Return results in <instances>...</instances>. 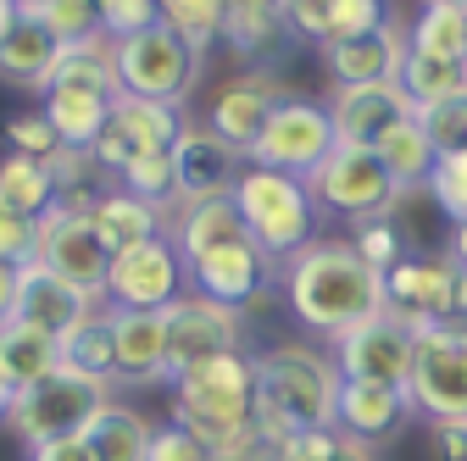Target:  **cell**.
Segmentation results:
<instances>
[{"mask_svg": "<svg viewBox=\"0 0 467 461\" xmlns=\"http://www.w3.org/2000/svg\"><path fill=\"white\" fill-rule=\"evenodd\" d=\"M284 301L296 312V323L317 339H339L357 323L384 312V278L350 251V240H312L284 261Z\"/></svg>", "mask_w": 467, "mask_h": 461, "instance_id": "obj_1", "label": "cell"}, {"mask_svg": "<svg viewBox=\"0 0 467 461\" xmlns=\"http://www.w3.org/2000/svg\"><path fill=\"white\" fill-rule=\"evenodd\" d=\"M334 400H339V367L328 351L312 344H273L256 356V434L267 445H284L289 434L334 428Z\"/></svg>", "mask_w": 467, "mask_h": 461, "instance_id": "obj_2", "label": "cell"}, {"mask_svg": "<svg viewBox=\"0 0 467 461\" xmlns=\"http://www.w3.org/2000/svg\"><path fill=\"white\" fill-rule=\"evenodd\" d=\"M167 389H172V423L195 434L212 456L256 428L251 423L256 417V356L245 351H228V356L172 373Z\"/></svg>", "mask_w": 467, "mask_h": 461, "instance_id": "obj_3", "label": "cell"}, {"mask_svg": "<svg viewBox=\"0 0 467 461\" xmlns=\"http://www.w3.org/2000/svg\"><path fill=\"white\" fill-rule=\"evenodd\" d=\"M234 211L245 217V234L284 267L296 251H306L323 228V211L306 190V179H289V172H267V167H251L240 172V184H234Z\"/></svg>", "mask_w": 467, "mask_h": 461, "instance_id": "obj_4", "label": "cell"}, {"mask_svg": "<svg viewBox=\"0 0 467 461\" xmlns=\"http://www.w3.org/2000/svg\"><path fill=\"white\" fill-rule=\"evenodd\" d=\"M111 62H117V95L184 111V100L201 84L206 56L184 34H172L167 23H156V28L134 34V39H117L111 45Z\"/></svg>", "mask_w": 467, "mask_h": 461, "instance_id": "obj_5", "label": "cell"}, {"mask_svg": "<svg viewBox=\"0 0 467 461\" xmlns=\"http://www.w3.org/2000/svg\"><path fill=\"white\" fill-rule=\"evenodd\" d=\"M306 190H312V200H317L323 217H339L350 228L373 222V217H389L406 200L373 145H334L323 156V167L306 179Z\"/></svg>", "mask_w": 467, "mask_h": 461, "instance_id": "obj_6", "label": "cell"}, {"mask_svg": "<svg viewBox=\"0 0 467 461\" xmlns=\"http://www.w3.org/2000/svg\"><path fill=\"white\" fill-rule=\"evenodd\" d=\"M111 400V384L100 378H84L73 367H56L45 373L39 384L17 389L12 412H6V428L23 439V445H45V439H78L89 428V417Z\"/></svg>", "mask_w": 467, "mask_h": 461, "instance_id": "obj_7", "label": "cell"}, {"mask_svg": "<svg viewBox=\"0 0 467 461\" xmlns=\"http://www.w3.org/2000/svg\"><path fill=\"white\" fill-rule=\"evenodd\" d=\"M412 412L429 423H467V323H429L418 328L412 373H406Z\"/></svg>", "mask_w": 467, "mask_h": 461, "instance_id": "obj_8", "label": "cell"}, {"mask_svg": "<svg viewBox=\"0 0 467 461\" xmlns=\"http://www.w3.org/2000/svg\"><path fill=\"white\" fill-rule=\"evenodd\" d=\"M334 145L339 139H334V123H328V106L306 100V95H284L273 106V118L262 123L245 161L267 167V172H289V179H312Z\"/></svg>", "mask_w": 467, "mask_h": 461, "instance_id": "obj_9", "label": "cell"}, {"mask_svg": "<svg viewBox=\"0 0 467 461\" xmlns=\"http://www.w3.org/2000/svg\"><path fill=\"white\" fill-rule=\"evenodd\" d=\"M161 333H167V378L184 373L195 362L245 351V312L217 306L195 290H184L172 306H161Z\"/></svg>", "mask_w": 467, "mask_h": 461, "instance_id": "obj_10", "label": "cell"}, {"mask_svg": "<svg viewBox=\"0 0 467 461\" xmlns=\"http://www.w3.org/2000/svg\"><path fill=\"white\" fill-rule=\"evenodd\" d=\"M418 328L412 317L400 312H379L368 323H357L350 333H339L328 351H334V367L339 378H368V384H400L406 389V373H412V351H418Z\"/></svg>", "mask_w": 467, "mask_h": 461, "instance_id": "obj_11", "label": "cell"}, {"mask_svg": "<svg viewBox=\"0 0 467 461\" xmlns=\"http://www.w3.org/2000/svg\"><path fill=\"white\" fill-rule=\"evenodd\" d=\"M184 290H190V278H184L179 251H172L167 234H156V240H145V245H134L123 256H111L100 306H111V312H161Z\"/></svg>", "mask_w": 467, "mask_h": 461, "instance_id": "obj_12", "label": "cell"}, {"mask_svg": "<svg viewBox=\"0 0 467 461\" xmlns=\"http://www.w3.org/2000/svg\"><path fill=\"white\" fill-rule=\"evenodd\" d=\"M278 272H284V267H278L251 234L184 267V278H190L195 295H206V301H217V306H234V312L256 306V301L273 290V283H278Z\"/></svg>", "mask_w": 467, "mask_h": 461, "instance_id": "obj_13", "label": "cell"}, {"mask_svg": "<svg viewBox=\"0 0 467 461\" xmlns=\"http://www.w3.org/2000/svg\"><path fill=\"white\" fill-rule=\"evenodd\" d=\"M34 261H39L45 272H56L62 283H73V290L89 295V301L106 295L111 256H106V245L95 240V228H89L84 217H67V211L50 206V211L39 217V251H34Z\"/></svg>", "mask_w": 467, "mask_h": 461, "instance_id": "obj_14", "label": "cell"}, {"mask_svg": "<svg viewBox=\"0 0 467 461\" xmlns=\"http://www.w3.org/2000/svg\"><path fill=\"white\" fill-rule=\"evenodd\" d=\"M384 278V306L412 317V323H451L456 317V261L445 251H429V256H400Z\"/></svg>", "mask_w": 467, "mask_h": 461, "instance_id": "obj_15", "label": "cell"}, {"mask_svg": "<svg viewBox=\"0 0 467 461\" xmlns=\"http://www.w3.org/2000/svg\"><path fill=\"white\" fill-rule=\"evenodd\" d=\"M179 134H184V111L117 95V100H111V118H106V134H100V145H95L89 156H95L106 172H117V167L134 161V156L172 150V145H179Z\"/></svg>", "mask_w": 467, "mask_h": 461, "instance_id": "obj_16", "label": "cell"}, {"mask_svg": "<svg viewBox=\"0 0 467 461\" xmlns=\"http://www.w3.org/2000/svg\"><path fill=\"white\" fill-rule=\"evenodd\" d=\"M240 172H245V156L240 150L223 145L217 134H206L201 123H184L179 145H172V190H179V206L234 195Z\"/></svg>", "mask_w": 467, "mask_h": 461, "instance_id": "obj_17", "label": "cell"}, {"mask_svg": "<svg viewBox=\"0 0 467 461\" xmlns=\"http://www.w3.org/2000/svg\"><path fill=\"white\" fill-rule=\"evenodd\" d=\"M284 100V84L273 78V73H240V78H228V84H217L212 89V100H206V134H217L223 145H234L240 156H251V145H256V134H262V123L273 118V106Z\"/></svg>", "mask_w": 467, "mask_h": 461, "instance_id": "obj_18", "label": "cell"}, {"mask_svg": "<svg viewBox=\"0 0 467 461\" xmlns=\"http://www.w3.org/2000/svg\"><path fill=\"white\" fill-rule=\"evenodd\" d=\"M412 394L400 384H368V378H339V400H334V428L345 439L362 445H389L406 423H412Z\"/></svg>", "mask_w": 467, "mask_h": 461, "instance_id": "obj_19", "label": "cell"}, {"mask_svg": "<svg viewBox=\"0 0 467 461\" xmlns=\"http://www.w3.org/2000/svg\"><path fill=\"white\" fill-rule=\"evenodd\" d=\"M223 6V39L228 50L245 62V73H273L289 62L296 39L284 34V17H278V0H217Z\"/></svg>", "mask_w": 467, "mask_h": 461, "instance_id": "obj_20", "label": "cell"}, {"mask_svg": "<svg viewBox=\"0 0 467 461\" xmlns=\"http://www.w3.org/2000/svg\"><path fill=\"white\" fill-rule=\"evenodd\" d=\"M317 50H323V67H328L334 89H373V84H395L400 56H406V34H400V23H389L379 34L328 39Z\"/></svg>", "mask_w": 467, "mask_h": 461, "instance_id": "obj_21", "label": "cell"}, {"mask_svg": "<svg viewBox=\"0 0 467 461\" xmlns=\"http://www.w3.org/2000/svg\"><path fill=\"white\" fill-rule=\"evenodd\" d=\"M167 384V333L161 312H111V389Z\"/></svg>", "mask_w": 467, "mask_h": 461, "instance_id": "obj_22", "label": "cell"}, {"mask_svg": "<svg viewBox=\"0 0 467 461\" xmlns=\"http://www.w3.org/2000/svg\"><path fill=\"white\" fill-rule=\"evenodd\" d=\"M100 301H89V295H78L73 283H62L56 272H45L39 261H28L23 272H17V323H28V328H39V333H50V339H62L67 328H78L84 323V312H95Z\"/></svg>", "mask_w": 467, "mask_h": 461, "instance_id": "obj_23", "label": "cell"}, {"mask_svg": "<svg viewBox=\"0 0 467 461\" xmlns=\"http://www.w3.org/2000/svg\"><path fill=\"white\" fill-rule=\"evenodd\" d=\"M400 118H412V100L395 84H373V89H334L328 100V123L339 145H379L384 128H395Z\"/></svg>", "mask_w": 467, "mask_h": 461, "instance_id": "obj_24", "label": "cell"}, {"mask_svg": "<svg viewBox=\"0 0 467 461\" xmlns=\"http://www.w3.org/2000/svg\"><path fill=\"white\" fill-rule=\"evenodd\" d=\"M167 240L179 251V261L190 267V261L234 245V240H245V217L234 211L228 195L223 200H195V206H172L167 211Z\"/></svg>", "mask_w": 467, "mask_h": 461, "instance_id": "obj_25", "label": "cell"}, {"mask_svg": "<svg viewBox=\"0 0 467 461\" xmlns=\"http://www.w3.org/2000/svg\"><path fill=\"white\" fill-rule=\"evenodd\" d=\"M84 222L95 228V240L106 245V256H123V251H134V245L167 234V211L150 206V200H140V195H129V190H117V184L89 206Z\"/></svg>", "mask_w": 467, "mask_h": 461, "instance_id": "obj_26", "label": "cell"}, {"mask_svg": "<svg viewBox=\"0 0 467 461\" xmlns=\"http://www.w3.org/2000/svg\"><path fill=\"white\" fill-rule=\"evenodd\" d=\"M117 95H84V89H50L39 95V118L50 123V134L62 139V150H95L111 118Z\"/></svg>", "mask_w": 467, "mask_h": 461, "instance_id": "obj_27", "label": "cell"}, {"mask_svg": "<svg viewBox=\"0 0 467 461\" xmlns=\"http://www.w3.org/2000/svg\"><path fill=\"white\" fill-rule=\"evenodd\" d=\"M56 45L50 34H45V23H34L28 12L12 23V34L0 39V84H12V89H23V95H39L45 89V73H50V62H56Z\"/></svg>", "mask_w": 467, "mask_h": 461, "instance_id": "obj_28", "label": "cell"}, {"mask_svg": "<svg viewBox=\"0 0 467 461\" xmlns=\"http://www.w3.org/2000/svg\"><path fill=\"white\" fill-rule=\"evenodd\" d=\"M84 89V95H117V62H111V39H78V45H62L56 62L45 73V89Z\"/></svg>", "mask_w": 467, "mask_h": 461, "instance_id": "obj_29", "label": "cell"}, {"mask_svg": "<svg viewBox=\"0 0 467 461\" xmlns=\"http://www.w3.org/2000/svg\"><path fill=\"white\" fill-rule=\"evenodd\" d=\"M89 445L95 461H145V445H150V417L123 406V400H106V406L89 417V428L78 434Z\"/></svg>", "mask_w": 467, "mask_h": 461, "instance_id": "obj_30", "label": "cell"}, {"mask_svg": "<svg viewBox=\"0 0 467 461\" xmlns=\"http://www.w3.org/2000/svg\"><path fill=\"white\" fill-rule=\"evenodd\" d=\"M62 367V339H50V333H39V328H28V323H0V373H6L17 389H28V384H39L45 373H56Z\"/></svg>", "mask_w": 467, "mask_h": 461, "instance_id": "obj_31", "label": "cell"}, {"mask_svg": "<svg viewBox=\"0 0 467 461\" xmlns=\"http://www.w3.org/2000/svg\"><path fill=\"white\" fill-rule=\"evenodd\" d=\"M50 184H56V211L67 217H89V206L111 190V172L89 156V150H56L50 156Z\"/></svg>", "mask_w": 467, "mask_h": 461, "instance_id": "obj_32", "label": "cell"}, {"mask_svg": "<svg viewBox=\"0 0 467 461\" xmlns=\"http://www.w3.org/2000/svg\"><path fill=\"white\" fill-rule=\"evenodd\" d=\"M379 161L389 167V179L400 184V195H412V190H423L429 184V172H434V145H429V134L418 128V118H400L395 128H384L379 134Z\"/></svg>", "mask_w": 467, "mask_h": 461, "instance_id": "obj_33", "label": "cell"}, {"mask_svg": "<svg viewBox=\"0 0 467 461\" xmlns=\"http://www.w3.org/2000/svg\"><path fill=\"white\" fill-rule=\"evenodd\" d=\"M395 89L412 100V111L434 106V100H451L467 89V62H445V56H418L406 50L400 56V73H395Z\"/></svg>", "mask_w": 467, "mask_h": 461, "instance_id": "obj_34", "label": "cell"}, {"mask_svg": "<svg viewBox=\"0 0 467 461\" xmlns=\"http://www.w3.org/2000/svg\"><path fill=\"white\" fill-rule=\"evenodd\" d=\"M406 50H418V56H445V62H467V6L423 0L412 34H406Z\"/></svg>", "mask_w": 467, "mask_h": 461, "instance_id": "obj_35", "label": "cell"}, {"mask_svg": "<svg viewBox=\"0 0 467 461\" xmlns=\"http://www.w3.org/2000/svg\"><path fill=\"white\" fill-rule=\"evenodd\" d=\"M62 367L111 384V306L84 312V323L62 333Z\"/></svg>", "mask_w": 467, "mask_h": 461, "instance_id": "obj_36", "label": "cell"}, {"mask_svg": "<svg viewBox=\"0 0 467 461\" xmlns=\"http://www.w3.org/2000/svg\"><path fill=\"white\" fill-rule=\"evenodd\" d=\"M0 200L17 206L23 217H45V211H50V200H56L50 161H34V156L6 150V156H0Z\"/></svg>", "mask_w": 467, "mask_h": 461, "instance_id": "obj_37", "label": "cell"}, {"mask_svg": "<svg viewBox=\"0 0 467 461\" xmlns=\"http://www.w3.org/2000/svg\"><path fill=\"white\" fill-rule=\"evenodd\" d=\"M23 12L34 23H45V34L56 45H78V39H95L100 23H95V0H23Z\"/></svg>", "mask_w": 467, "mask_h": 461, "instance_id": "obj_38", "label": "cell"}, {"mask_svg": "<svg viewBox=\"0 0 467 461\" xmlns=\"http://www.w3.org/2000/svg\"><path fill=\"white\" fill-rule=\"evenodd\" d=\"M156 17L172 34H184L201 56L212 50V39H223V6L217 0H156Z\"/></svg>", "mask_w": 467, "mask_h": 461, "instance_id": "obj_39", "label": "cell"}, {"mask_svg": "<svg viewBox=\"0 0 467 461\" xmlns=\"http://www.w3.org/2000/svg\"><path fill=\"white\" fill-rule=\"evenodd\" d=\"M350 251H357L373 272H389L400 256H412V240L395 217H373V222H357L350 228Z\"/></svg>", "mask_w": 467, "mask_h": 461, "instance_id": "obj_40", "label": "cell"}, {"mask_svg": "<svg viewBox=\"0 0 467 461\" xmlns=\"http://www.w3.org/2000/svg\"><path fill=\"white\" fill-rule=\"evenodd\" d=\"M412 118H418V128L429 134L434 156H456V150H467V89L451 95V100H434V106L412 111Z\"/></svg>", "mask_w": 467, "mask_h": 461, "instance_id": "obj_41", "label": "cell"}, {"mask_svg": "<svg viewBox=\"0 0 467 461\" xmlns=\"http://www.w3.org/2000/svg\"><path fill=\"white\" fill-rule=\"evenodd\" d=\"M395 12H389V0H334L328 6V39H357V34H379L389 28ZM323 39V45H328Z\"/></svg>", "mask_w": 467, "mask_h": 461, "instance_id": "obj_42", "label": "cell"}, {"mask_svg": "<svg viewBox=\"0 0 467 461\" xmlns=\"http://www.w3.org/2000/svg\"><path fill=\"white\" fill-rule=\"evenodd\" d=\"M423 190L434 195V206H440L451 222H467V150H456V156H440Z\"/></svg>", "mask_w": 467, "mask_h": 461, "instance_id": "obj_43", "label": "cell"}, {"mask_svg": "<svg viewBox=\"0 0 467 461\" xmlns=\"http://www.w3.org/2000/svg\"><path fill=\"white\" fill-rule=\"evenodd\" d=\"M95 23H100V39H134L145 28H156V0H95Z\"/></svg>", "mask_w": 467, "mask_h": 461, "instance_id": "obj_44", "label": "cell"}, {"mask_svg": "<svg viewBox=\"0 0 467 461\" xmlns=\"http://www.w3.org/2000/svg\"><path fill=\"white\" fill-rule=\"evenodd\" d=\"M39 251V217H23L17 206L0 200V261L6 267H28Z\"/></svg>", "mask_w": 467, "mask_h": 461, "instance_id": "obj_45", "label": "cell"}, {"mask_svg": "<svg viewBox=\"0 0 467 461\" xmlns=\"http://www.w3.org/2000/svg\"><path fill=\"white\" fill-rule=\"evenodd\" d=\"M328 6H334V0H278L284 34L296 45H323L328 39Z\"/></svg>", "mask_w": 467, "mask_h": 461, "instance_id": "obj_46", "label": "cell"}, {"mask_svg": "<svg viewBox=\"0 0 467 461\" xmlns=\"http://www.w3.org/2000/svg\"><path fill=\"white\" fill-rule=\"evenodd\" d=\"M6 145L17 156H34V161H50L56 150H62V139L50 134V123L39 118V111H17V118H6Z\"/></svg>", "mask_w": 467, "mask_h": 461, "instance_id": "obj_47", "label": "cell"}, {"mask_svg": "<svg viewBox=\"0 0 467 461\" xmlns=\"http://www.w3.org/2000/svg\"><path fill=\"white\" fill-rule=\"evenodd\" d=\"M145 461H212V450H206L195 434H184L179 423H161V428H150Z\"/></svg>", "mask_w": 467, "mask_h": 461, "instance_id": "obj_48", "label": "cell"}, {"mask_svg": "<svg viewBox=\"0 0 467 461\" xmlns=\"http://www.w3.org/2000/svg\"><path fill=\"white\" fill-rule=\"evenodd\" d=\"M429 461H467V423H429Z\"/></svg>", "mask_w": 467, "mask_h": 461, "instance_id": "obj_49", "label": "cell"}, {"mask_svg": "<svg viewBox=\"0 0 467 461\" xmlns=\"http://www.w3.org/2000/svg\"><path fill=\"white\" fill-rule=\"evenodd\" d=\"M28 461H95L84 439H45V445H28Z\"/></svg>", "mask_w": 467, "mask_h": 461, "instance_id": "obj_50", "label": "cell"}, {"mask_svg": "<svg viewBox=\"0 0 467 461\" xmlns=\"http://www.w3.org/2000/svg\"><path fill=\"white\" fill-rule=\"evenodd\" d=\"M328 461H384L373 445H362V439H345L339 428H334V445H328Z\"/></svg>", "mask_w": 467, "mask_h": 461, "instance_id": "obj_51", "label": "cell"}, {"mask_svg": "<svg viewBox=\"0 0 467 461\" xmlns=\"http://www.w3.org/2000/svg\"><path fill=\"white\" fill-rule=\"evenodd\" d=\"M17 272H23V267H6V261H0V323H12V312H17Z\"/></svg>", "mask_w": 467, "mask_h": 461, "instance_id": "obj_52", "label": "cell"}, {"mask_svg": "<svg viewBox=\"0 0 467 461\" xmlns=\"http://www.w3.org/2000/svg\"><path fill=\"white\" fill-rule=\"evenodd\" d=\"M445 256H451L456 267H467V222H456V228H451V245H445Z\"/></svg>", "mask_w": 467, "mask_h": 461, "instance_id": "obj_53", "label": "cell"}, {"mask_svg": "<svg viewBox=\"0 0 467 461\" xmlns=\"http://www.w3.org/2000/svg\"><path fill=\"white\" fill-rule=\"evenodd\" d=\"M23 17V0H0V39L12 34V23Z\"/></svg>", "mask_w": 467, "mask_h": 461, "instance_id": "obj_54", "label": "cell"}, {"mask_svg": "<svg viewBox=\"0 0 467 461\" xmlns=\"http://www.w3.org/2000/svg\"><path fill=\"white\" fill-rule=\"evenodd\" d=\"M456 323H467V267H456Z\"/></svg>", "mask_w": 467, "mask_h": 461, "instance_id": "obj_55", "label": "cell"}, {"mask_svg": "<svg viewBox=\"0 0 467 461\" xmlns=\"http://www.w3.org/2000/svg\"><path fill=\"white\" fill-rule=\"evenodd\" d=\"M12 400H17V384L0 373V423H6V412H12Z\"/></svg>", "mask_w": 467, "mask_h": 461, "instance_id": "obj_56", "label": "cell"}, {"mask_svg": "<svg viewBox=\"0 0 467 461\" xmlns=\"http://www.w3.org/2000/svg\"><path fill=\"white\" fill-rule=\"evenodd\" d=\"M445 6H467V0H445Z\"/></svg>", "mask_w": 467, "mask_h": 461, "instance_id": "obj_57", "label": "cell"}]
</instances>
